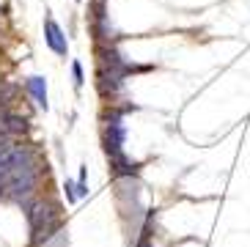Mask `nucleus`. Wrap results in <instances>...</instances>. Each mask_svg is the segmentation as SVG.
<instances>
[{
	"label": "nucleus",
	"instance_id": "f257e3e1",
	"mask_svg": "<svg viewBox=\"0 0 250 247\" xmlns=\"http://www.w3.org/2000/svg\"><path fill=\"white\" fill-rule=\"evenodd\" d=\"M22 211L30 233V247H42L52 236H58L63 228V211H61V204L52 198H33L28 206H22Z\"/></svg>",
	"mask_w": 250,
	"mask_h": 247
},
{
	"label": "nucleus",
	"instance_id": "f03ea898",
	"mask_svg": "<svg viewBox=\"0 0 250 247\" xmlns=\"http://www.w3.org/2000/svg\"><path fill=\"white\" fill-rule=\"evenodd\" d=\"M42 176H47V165H42V157H33L30 162H25L22 167L11 170L6 184V192H3V201L17 206H28L33 198H39V184H42Z\"/></svg>",
	"mask_w": 250,
	"mask_h": 247
},
{
	"label": "nucleus",
	"instance_id": "7ed1b4c3",
	"mask_svg": "<svg viewBox=\"0 0 250 247\" xmlns=\"http://www.w3.org/2000/svg\"><path fill=\"white\" fill-rule=\"evenodd\" d=\"M138 110L135 104H104L102 110V148L107 154V160L110 157H118V154H124V143H126V113H132Z\"/></svg>",
	"mask_w": 250,
	"mask_h": 247
},
{
	"label": "nucleus",
	"instance_id": "20e7f679",
	"mask_svg": "<svg viewBox=\"0 0 250 247\" xmlns=\"http://www.w3.org/2000/svg\"><path fill=\"white\" fill-rule=\"evenodd\" d=\"M88 30L96 44L118 41L116 30H113V22H110V14H107V0H91L88 3Z\"/></svg>",
	"mask_w": 250,
	"mask_h": 247
},
{
	"label": "nucleus",
	"instance_id": "39448f33",
	"mask_svg": "<svg viewBox=\"0 0 250 247\" xmlns=\"http://www.w3.org/2000/svg\"><path fill=\"white\" fill-rule=\"evenodd\" d=\"M44 44L58 55V58H66L69 55V36L63 33V28H61L50 14L44 17Z\"/></svg>",
	"mask_w": 250,
	"mask_h": 247
},
{
	"label": "nucleus",
	"instance_id": "423d86ee",
	"mask_svg": "<svg viewBox=\"0 0 250 247\" xmlns=\"http://www.w3.org/2000/svg\"><path fill=\"white\" fill-rule=\"evenodd\" d=\"M22 91L30 96V102L36 104L39 110H50V99H47V80L42 74H30L22 80Z\"/></svg>",
	"mask_w": 250,
	"mask_h": 247
},
{
	"label": "nucleus",
	"instance_id": "0eeeda50",
	"mask_svg": "<svg viewBox=\"0 0 250 247\" xmlns=\"http://www.w3.org/2000/svg\"><path fill=\"white\" fill-rule=\"evenodd\" d=\"M110 176H113V182H118V179H138L140 176V162H132L129 157L124 154H118V157H110Z\"/></svg>",
	"mask_w": 250,
	"mask_h": 247
},
{
	"label": "nucleus",
	"instance_id": "6e6552de",
	"mask_svg": "<svg viewBox=\"0 0 250 247\" xmlns=\"http://www.w3.org/2000/svg\"><path fill=\"white\" fill-rule=\"evenodd\" d=\"M3 129H6L8 138H22L30 129V121L25 116H20V113H14V110H6L3 113Z\"/></svg>",
	"mask_w": 250,
	"mask_h": 247
},
{
	"label": "nucleus",
	"instance_id": "1a4fd4ad",
	"mask_svg": "<svg viewBox=\"0 0 250 247\" xmlns=\"http://www.w3.org/2000/svg\"><path fill=\"white\" fill-rule=\"evenodd\" d=\"M72 80H74V91L80 94L83 85H85V72H83V63H80V61H72Z\"/></svg>",
	"mask_w": 250,
	"mask_h": 247
},
{
	"label": "nucleus",
	"instance_id": "9d476101",
	"mask_svg": "<svg viewBox=\"0 0 250 247\" xmlns=\"http://www.w3.org/2000/svg\"><path fill=\"white\" fill-rule=\"evenodd\" d=\"M63 192H66L69 204H77V201H80V198H77V182H72V179H66V182H63Z\"/></svg>",
	"mask_w": 250,
	"mask_h": 247
},
{
	"label": "nucleus",
	"instance_id": "9b49d317",
	"mask_svg": "<svg viewBox=\"0 0 250 247\" xmlns=\"http://www.w3.org/2000/svg\"><path fill=\"white\" fill-rule=\"evenodd\" d=\"M42 247H69V239L63 236V233H58V236H52L50 242H44Z\"/></svg>",
	"mask_w": 250,
	"mask_h": 247
},
{
	"label": "nucleus",
	"instance_id": "f8f14e48",
	"mask_svg": "<svg viewBox=\"0 0 250 247\" xmlns=\"http://www.w3.org/2000/svg\"><path fill=\"white\" fill-rule=\"evenodd\" d=\"M85 179H88V165H80V176H77V182L85 184Z\"/></svg>",
	"mask_w": 250,
	"mask_h": 247
},
{
	"label": "nucleus",
	"instance_id": "ddd939ff",
	"mask_svg": "<svg viewBox=\"0 0 250 247\" xmlns=\"http://www.w3.org/2000/svg\"><path fill=\"white\" fill-rule=\"evenodd\" d=\"M74 3H83V0H74Z\"/></svg>",
	"mask_w": 250,
	"mask_h": 247
}]
</instances>
